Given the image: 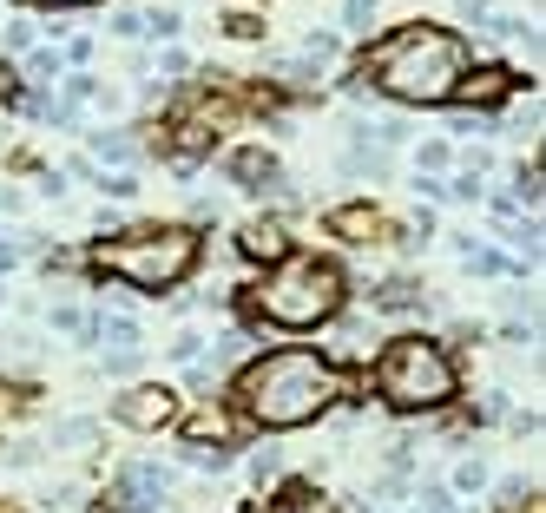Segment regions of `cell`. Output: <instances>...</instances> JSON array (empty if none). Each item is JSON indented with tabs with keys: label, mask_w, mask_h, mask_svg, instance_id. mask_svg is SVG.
<instances>
[{
	"label": "cell",
	"mask_w": 546,
	"mask_h": 513,
	"mask_svg": "<svg viewBox=\"0 0 546 513\" xmlns=\"http://www.w3.org/2000/svg\"><path fill=\"white\" fill-rule=\"evenodd\" d=\"M468 73V47L441 27H402L362 60V86L402 99V106H448Z\"/></svg>",
	"instance_id": "obj_1"
},
{
	"label": "cell",
	"mask_w": 546,
	"mask_h": 513,
	"mask_svg": "<svg viewBox=\"0 0 546 513\" xmlns=\"http://www.w3.org/2000/svg\"><path fill=\"white\" fill-rule=\"evenodd\" d=\"M237 395H244V408L264 421V428H303V421H316L336 402V375H329L323 356H310V349H277V356L250 362V369L237 375Z\"/></svg>",
	"instance_id": "obj_2"
},
{
	"label": "cell",
	"mask_w": 546,
	"mask_h": 513,
	"mask_svg": "<svg viewBox=\"0 0 546 513\" xmlns=\"http://www.w3.org/2000/svg\"><path fill=\"white\" fill-rule=\"evenodd\" d=\"M93 264L106 270V277L132 283V290H172V283H185L191 264H198V237H191L185 224H152V231L93 244Z\"/></svg>",
	"instance_id": "obj_3"
},
{
	"label": "cell",
	"mask_w": 546,
	"mask_h": 513,
	"mask_svg": "<svg viewBox=\"0 0 546 513\" xmlns=\"http://www.w3.org/2000/svg\"><path fill=\"white\" fill-rule=\"evenodd\" d=\"M250 296H257L264 323H277V329H316V323H329V316L343 310V270L323 264V257H283V264L270 270Z\"/></svg>",
	"instance_id": "obj_4"
},
{
	"label": "cell",
	"mask_w": 546,
	"mask_h": 513,
	"mask_svg": "<svg viewBox=\"0 0 546 513\" xmlns=\"http://www.w3.org/2000/svg\"><path fill=\"white\" fill-rule=\"evenodd\" d=\"M375 395L402 415H422V408H441L454 395V362L435 336H402L375 356Z\"/></svg>",
	"instance_id": "obj_5"
},
{
	"label": "cell",
	"mask_w": 546,
	"mask_h": 513,
	"mask_svg": "<svg viewBox=\"0 0 546 513\" xmlns=\"http://www.w3.org/2000/svg\"><path fill=\"white\" fill-rule=\"evenodd\" d=\"M165 487H172V474H165V467L132 461V467H119V481H112V494H106V513H158Z\"/></svg>",
	"instance_id": "obj_6"
},
{
	"label": "cell",
	"mask_w": 546,
	"mask_h": 513,
	"mask_svg": "<svg viewBox=\"0 0 546 513\" xmlns=\"http://www.w3.org/2000/svg\"><path fill=\"white\" fill-rule=\"evenodd\" d=\"M112 415H119L125 428H165V421L178 415V395L172 389H132V395H119Z\"/></svg>",
	"instance_id": "obj_7"
},
{
	"label": "cell",
	"mask_w": 546,
	"mask_h": 513,
	"mask_svg": "<svg viewBox=\"0 0 546 513\" xmlns=\"http://www.w3.org/2000/svg\"><path fill=\"white\" fill-rule=\"evenodd\" d=\"M514 79L507 73H461V86H454V99H468V106H494L500 93H507Z\"/></svg>",
	"instance_id": "obj_8"
},
{
	"label": "cell",
	"mask_w": 546,
	"mask_h": 513,
	"mask_svg": "<svg viewBox=\"0 0 546 513\" xmlns=\"http://www.w3.org/2000/svg\"><path fill=\"white\" fill-rule=\"evenodd\" d=\"M237 250H244V257H270V264H277L283 250V224H244V237H237Z\"/></svg>",
	"instance_id": "obj_9"
},
{
	"label": "cell",
	"mask_w": 546,
	"mask_h": 513,
	"mask_svg": "<svg viewBox=\"0 0 546 513\" xmlns=\"http://www.w3.org/2000/svg\"><path fill=\"white\" fill-rule=\"evenodd\" d=\"M329 231H336V237H375L382 218H375L369 204H349V211H329Z\"/></svg>",
	"instance_id": "obj_10"
},
{
	"label": "cell",
	"mask_w": 546,
	"mask_h": 513,
	"mask_svg": "<svg viewBox=\"0 0 546 513\" xmlns=\"http://www.w3.org/2000/svg\"><path fill=\"white\" fill-rule=\"evenodd\" d=\"M132 152L139 145L125 139V132H93V158H106V165H132Z\"/></svg>",
	"instance_id": "obj_11"
},
{
	"label": "cell",
	"mask_w": 546,
	"mask_h": 513,
	"mask_svg": "<svg viewBox=\"0 0 546 513\" xmlns=\"http://www.w3.org/2000/svg\"><path fill=\"white\" fill-rule=\"evenodd\" d=\"M231 178H237V185H270V158L264 152H237L231 158Z\"/></svg>",
	"instance_id": "obj_12"
},
{
	"label": "cell",
	"mask_w": 546,
	"mask_h": 513,
	"mask_svg": "<svg viewBox=\"0 0 546 513\" xmlns=\"http://www.w3.org/2000/svg\"><path fill=\"white\" fill-rule=\"evenodd\" d=\"M53 441H60V448H93L99 428H93V421H60V428H53Z\"/></svg>",
	"instance_id": "obj_13"
},
{
	"label": "cell",
	"mask_w": 546,
	"mask_h": 513,
	"mask_svg": "<svg viewBox=\"0 0 546 513\" xmlns=\"http://www.w3.org/2000/svg\"><path fill=\"white\" fill-rule=\"evenodd\" d=\"M487 487V461H461L454 467V494H481Z\"/></svg>",
	"instance_id": "obj_14"
},
{
	"label": "cell",
	"mask_w": 546,
	"mask_h": 513,
	"mask_svg": "<svg viewBox=\"0 0 546 513\" xmlns=\"http://www.w3.org/2000/svg\"><path fill=\"white\" fill-rule=\"evenodd\" d=\"M375 14H382V0H343V20H349V27H375Z\"/></svg>",
	"instance_id": "obj_15"
},
{
	"label": "cell",
	"mask_w": 546,
	"mask_h": 513,
	"mask_svg": "<svg viewBox=\"0 0 546 513\" xmlns=\"http://www.w3.org/2000/svg\"><path fill=\"white\" fill-rule=\"evenodd\" d=\"M106 342L132 349V342H139V323H132V316H106Z\"/></svg>",
	"instance_id": "obj_16"
},
{
	"label": "cell",
	"mask_w": 546,
	"mask_h": 513,
	"mask_svg": "<svg viewBox=\"0 0 546 513\" xmlns=\"http://www.w3.org/2000/svg\"><path fill=\"white\" fill-rule=\"evenodd\" d=\"M415 507H422V513H454V494H448V487H435V481H428Z\"/></svg>",
	"instance_id": "obj_17"
},
{
	"label": "cell",
	"mask_w": 546,
	"mask_h": 513,
	"mask_svg": "<svg viewBox=\"0 0 546 513\" xmlns=\"http://www.w3.org/2000/svg\"><path fill=\"white\" fill-rule=\"evenodd\" d=\"M145 33H152V40H172V33H178V14H172V7H158V14H145Z\"/></svg>",
	"instance_id": "obj_18"
},
{
	"label": "cell",
	"mask_w": 546,
	"mask_h": 513,
	"mask_svg": "<svg viewBox=\"0 0 546 513\" xmlns=\"http://www.w3.org/2000/svg\"><path fill=\"white\" fill-rule=\"evenodd\" d=\"M99 191H112V198H139V185H132V171H119V178L106 171V178H99Z\"/></svg>",
	"instance_id": "obj_19"
},
{
	"label": "cell",
	"mask_w": 546,
	"mask_h": 513,
	"mask_svg": "<svg viewBox=\"0 0 546 513\" xmlns=\"http://www.w3.org/2000/svg\"><path fill=\"white\" fill-rule=\"evenodd\" d=\"M112 33H125V40H139V33H145V14H132V7H125V14H112Z\"/></svg>",
	"instance_id": "obj_20"
},
{
	"label": "cell",
	"mask_w": 546,
	"mask_h": 513,
	"mask_svg": "<svg viewBox=\"0 0 546 513\" xmlns=\"http://www.w3.org/2000/svg\"><path fill=\"white\" fill-rule=\"evenodd\" d=\"M198 349H204V342H198V336H191V329H185V336H178L172 349H165V356H172V362H198Z\"/></svg>",
	"instance_id": "obj_21"
},
{
	"label": "cell",
	"mask_w": 546,
	"mask_h": 513,
	"mask_svg": "<svg viewBox=\"0 0 546 513\" xmlns=\"http://www.w3.org/2000/svg\"><path fill=\"white\" fill-rule=\"evenodd\" d=\"M7 47H14V53L33 47V27H27V20H7Z\"/></svg>",
	"instance_id": "obj_22"
},
{
	"label": "cell",
	"mask_w": 546,
	"mask_h": 513,
	"mask_svg": "<svg viewBox=\"0 0 546 513\" xmlns=\"http://www.w3.org/2000/svg\"><path fill=\"white\" fill-rule=\"evenodd\" d=\"M27 66H33V79H53V73H60V53H53V47H47V53H33V60H27Z\"/></svg>",
	"instance_id": "obj_23"
},
{
	"label": "cell",
	"mask_w": 546,
	"mask_h": 513,
	"mask_svg": "<svg viewBox=\"0 0 546 513\" xmlns=\"http://www.w3.org/2000/svg\"><path fill=\"white\" fill-rule=\"evenodd\" d=\"M474 415H481V421H500V415H507V395H481V408H474Z\"/></svg>",
	"instance_id": "obj_24"
},
{
	"label": "cell",
	"mask_w": 546,
	"mask_h": 513,
	"mask_svg": "<svg viewBox=\"0 0 546 513\" xmlns=\"http://www.w3.org/2000/svg\"><path fill=\"white\" fill-rule=\"evenodd\" d=\"M250 474H257V481H270V474H277V448L257 454V461H250Z\"/></svg>",
	"instance_id": "obj_25"
},
{
	"label": "cell",
	"mask_w": 546,
	"mask_h": 513,
	"mask_svg": "<svg viewBox=\"0 0 546 513\" xmlns=\"http://www.w3.org/2000/svg\"><path fill=\"white\" fill-rule=\"evenodd\" d=\"M461 7H468V14H487V7H494V0H461Z\"/></svg>",
	"instance_id": "obj_26"
},
{
	"label": "cell",
	"mask_w": 546,
	"mask_h": 513,
	"mask_svg": "<svg viewBox=\"0 0 546 513\" xmlns=\"http://www.w3.org/2000/svg\"><path fill=\"white\" fill-rule=\"evenodd\" d=\"M40 7H86V0H40Z\"/></svg>",
	"instance_id": "obj_27"
}]
</instances>
